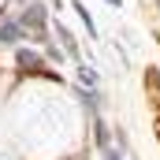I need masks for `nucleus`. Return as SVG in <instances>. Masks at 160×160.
Here are the masks:
<instances>
[{
	"instance_id": "3",
	"label": "nucleus",
	"mask_w": 160,
	"mask_h": 160,
	"mask_svg": "<svg viewBox=\"0 0 160 160\" xmlns=\"http://www.w3.org/2000/svg\"><path fill=\"white\" fill-rule=\"evenodd\" d=\"M71 8H75V11H78V19H82V22H86V30H89V34H97V26H93V15H89V8H86V4H82V0H75V4H71Z\"/></svg>"
},
{
	"instance_id": "4",
	"label": "nucleus",
	"mask_w": 160,
	"mask_h": 160,
	"mask_svg": "<svg viewBox=\"0 0 160 160\" xmlns=\"http://www.w3.org/2000/svg\"><path fill=\"white\" fill-rule=\"evenodd\" d=\"M19 63H22V67H30V71H41V60L34 56V52H19Z\"/></svg>"
},
{
	"instance_id": "1",
	"label": "nucleus",
	"mask_w": 160,
	"mask_h": 160,
	"mask_svg": "<svg viewBox=\"0 0 160 160\" xmlns=\"http://www.w3.org/2000/svg\"><path fill=\"white\" fill-rule=\"evenodd\" d=\"M19 26H34V34H41V30H45V8H41V4H30V8L22 11Z\"/></svg>"
},
{
	"instance_id": "5",
	"label": "nucleus",
	"mask_w": 160,
	"mask_h": 160,
	"mask_svg": "<svg viewBox=\"0 0 160 160\" xmlns=\"http://www.w3.org/2000/svg\"><path fill=\"white\" fill-rule=\"evenodd\" d=\"M104 4H112V8H119V0H104Z\"/></svg>"
},
{
	"instance_id": "6",
	"label": "nucleus",
	"mask_w": 160,
	"mask_h": 160,
	"mask_svg": "<svg viewBox=\"0 0 160 160\" xmlns=\"http://www.w3.org/2000/svg\"><path fill=\"white\" fill-rule=\"evenodd\" d=\"M108 160H119V153H108Z\"/></svg>"
},
{
	"instance_id": "2",
	"label": "nucleus",
	"mask_w": 160,
	"mask_h": 160,
	"mask_svg": "<svg viewBox=\"0 0 160 160\" xmlns=\"http://www.w3.org/2000/svg\"><path fill=\"white\" fill-rule=\"evenodd\" d=\"M19 34H22V26H19V22H4V26H0V45H11Z\"/></svg>"
}]
</instances>
